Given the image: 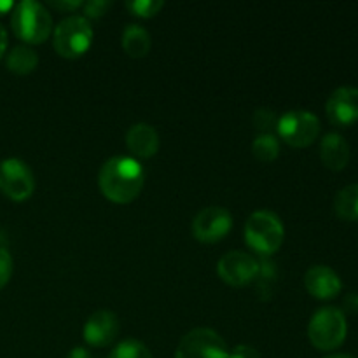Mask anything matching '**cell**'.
Masks as SVG:
<instances>
[{
	"instance_id": "obj_17",
	"label": "cell",
	"mask_w": 358,
	"mask_h": 358,
	"mask_svg": "<svg viewBox=\"0 0 358 358\" xmlns=\"http://www.w3.org/2000/svg\"><path fill=\"white\" fill-rule=\"evenodd\" d=\"M7 69L16 76H28L34 72L38 65V56L30 45L20 44L10 49V52L6 58Z\"/></svg>"
},
{
	"instance_id": "obj_2",
	"label": "cell",
	"mask_w": 358,
	"mask_h": 358,
	"mask_svg": "<svg viewBox=\"0 0 358 358\" xmlns=\"http://www.w3.org/2000/svg\"><path fill=\"white\" fill-rule=\"evenodd\" d=\"M14 35L24 44H42L52 34V16L48 7L35 0L16 3L10 14Z\"/></svg>"
},
{
	"instance_id": "obj_9",
	"label": "cell",
	"mask_w": 358,
	"mask_h": 358,
	"mask_svg": "<svg viewBox=\"0 0 358 358\" xmlns=\"http://www.w3.org/2000/svg\"><path fill=\"white\" fill-rule=\"evenodd\" d=\"M233 215L222 206H206L192 219V234L201 243H219L229 234Z\"/></svg>"
},
{
	"instance_id": "obj_12",
	"label": "cell",
	"mask_w": 358,
	"mask_h": 358,
	"mask_svg": "<svg viewBox=\"0 0 358 358\" xmlns=\"http://www.w3.org/2000/svg\"><path fill=\"white\" fill-rule=\"evenodd\" d=\"M84 341L93 348H105L112 345L119 334V320L112 311H94L84 325Z\"/></svg>"
},
{
	"instance_id": "obj_7",
	"label": "cell",
	"mask_w": 358,
	"mask_h": 358,
	"mask_svg": "<svg viewBox=\"0 0 358 358\" xmlns=\"http://www.w3.org/2000/svg\"><path fill=\"white\" fill-rule=\"evenodd\" d=\"M229 348L215 331L206 327L192 329L182 338L175 358H227Z\"/></svg>"
},
{
	"instance_id": "obj_21",
	"label": "cell",
	"mask_w": 358,
	"mask_h": 358,
	"mask_svg": "<svg viewBox=\"0 0 358 358\" xmlns=\"http://www.w3.org/2000/svg\"><path fill=\"white\" fill-rule=\"evenodd\" d=\"M126 7L138 17H152L164 7L163 0H129Z\"/></svg>"
},
{
	"instance_id": "obj_10",
	"label": "cell",
	"mask_w": 358,
	"mask_h": 358,
	"mask_svg": "<svg viewBox=\"0 0 358 358\" xmlns=\"http://www.w3.org/2000/svg\"><path fill=\"white\" fill-rule=\"evenodd\" d=\"M217 275L231 287H245L259 276V261L247 252H227L217 262Z\"/></svg>"
},
{
	"instance_id": "obj_23",
	"label": "cell",
	"mask_w": 358,
	"mask_h": 358,
	"mask_svg": "<svg viewBox=\"0 0 358 358\" xmlns=\"http://www.w3.org/2000/svg\"><path fill=\"white\" fill-rule=\"evenodd\" d=\"M112 2H107V0H90V2L83 3L84 14H86V20H98V17L103 16L108 9H110Z\"/></svg>"
},
{
	"instance_id": "obj_28",
	"label": "cell",
	"mask_w": 358,
	"mask_h": 358,
	"mask_svg": "<svg viewBox=\"0 0 358 358\" xmlns=\"http://www.w3.org/2000/svg\"><path fill=\"white\" fill-rule=\"evenodd\" d=\"M6 49H7V31L6 28L2 27V23H0V58L6 55Z\"/></svg>"
},
{
	"instance_id": "obj_18",
	"label": "cell",
	"mask_w": 358,
	"mask_h": 358,
	"mask_svg": "<svg viewBox=\"0 0 358 358\" xmlns=\"http://www.w3.org/2000/svg\"><path fill=\"white\" fill-rule=\"evenodd\" d=\"M336 215L346 222H357L358 220V184L346 185L345 189L336 194L334 198Z\"/></svg>"
},
{
	"instance_id": "obj_6",
	"label": "cell",
	"mask_w": 358,
	"mask_h": 358,
	"mask_svg": "<svg viewBox=\"0 0 358 358\" xmlns=\"http://www.w3.org/2000/svg\"><path fill=\"white\" fill-rule=\"evenodd\" d=\"M278 136L296 149L310 147L320 133V121L310 110H290L278 119Z\"/></svg>"
},
{
	"instance_id": "obj_5",
	"label": "cell",
	"mask_w": 358,
	"mask_h": 358,
	"mask_svg": "<svg viewBox=\"0 0 358 358\" xmlns=\"http://www.w3.org/2000/svg\"><path fill=\"white\" fill-rule=\"evenodd\" d=\"M93 41V28L90 20L80 14H72L59 21L52 30V45L62 58L73 59L83 56Z\"/></svg>"
},
{
	"instance_id": "obj_16",
	"label": "cell",
	"mask_w": 358,
	"mask_h": 358,
	"mask_svg": "<svg viewBox=\"0 0 358 358\" xmlns=\"http://www.w3.org/2000/svg\"><path fill=\"white\" fill-rule=\"evenodd\" d=\"M121 45L122 51L129 58H143V56L149 55L150 48H152V37L140 24H128L122 31Z\"/></svg>"
},
{
	"instance_id": "obj_24",
	"label": "cell",
	"mask_w": 358,
	"mask_h": 358,
	"mask_svg": "<svg viewBox=\"0 0 358 358\" xmlns=\"http://www.w3.org/2000/svg\"><path fill=\"white\" fill-rule=\"evenodd\" d=\"M13 276V257L6 248H0V290L9 283Z\"/></svg>"
},
{
	"instance_id": "obj_22",
	"label": "cell",
	"mask_w": 358,
	"mask_h": 358,
	"mask_svg": "<svg viewBox=\"0 0 358 358\" xmlns=\"http://www.w3.org/2000/svg\"><path fill=\"white\" fill-rule=\"evenodd\" d=\"M254 124L259 131L269 133L278 124V117L271 108H257L254 114Z\"/></svg>"
},
{
	"instance_id": "obj_15",
	"label": "cell",
	"mask_w": 358,
	"mask_h": 358,
	"mask_svg": "<svg viewBox=\"0 0 358 358\" xmlns=\"http://www.w3.org/2000/svg\"><path fill=\"white\" fill-rule=\"evenodd\" d=\"M350 145L339 133H329L320 142V159L331 171L345 170L350 163Z\"/></svg>"
},
{
	"instance_id": "obj_1",
	"label": "cell",
	"mask_w": 358,
	"mask_h": 358,
	"mask_svg": "<svg viewBox=\"0 0 358 358\" xmlns=\"http://www.w3.org/2000/svg\"><path fill=\"white\" fill-rule=\"evenodd\" d=\"M145 182L142 164L135 157L114 156L105 161L98 173L100 191L108 201L128 205L140 196Z\"/></svg>"
},
{
	"instance_id": "obj_3",
	"label": "cell",
	"mask_w": 358,
	"mask_h": 358,
	"mask_svg": "<svg viewBox=\"0 0 358 358\" xmlns=\"http://www.w3.org/2000/svg\"><path fill=\"white\" fill-rule=\"evenodd\" d=\"M285 238L282 219L271 210H257L245 224V243L262 257L280 250Z\"/></svg>"
},
{
	"instance_id": "obj_31",
	"label": "cell",
	"mask_w": 358,
	"mask_h": 358,
	"mask_svg": "<svg viewBox=\"0 0 358 358\" xmlns=\"http://www.w3.org/2000/svg\"><path fill=\"white\" fill-rule=\"evenodd\" d=\"M325 358H355L353 355H348V353H334V355H329Z\"/></svg>"
},
{
	"instance_id": "obj_8",
	"label": "cell",
	"mask_w": 358,
	"mask_h": 358,
	"mask_svg": "<svg viewBox=\"0 0 358 358\" xmlns=\"http://www.w3.org/2000/svg\"><path fill=\"white\" fill-rule=\"evenodd\" d=\"M0 191L13 201H27L35 191V178L30 166L16 157L0 163Z\"/></svg>"
},
{
	"instance_id": "obj_20",
	"label": "cell",
	"mask_w": 358,
	"mask_h": 358,
	"mask_svg": "<svg viewBox=\"0 0 358 358\" xmlns=\"http://www.w3.org/2000/svg\"><path fill=\"white\" fill-rule=\"evenodd\" d=\"M108 358H154L150 350L143 345L142 341L136 339H126V341L119 343L114 350L110 352Z\"/></svg>"
},
{
	"instance_id": "obj_26",
	"label": "cell",
	"mask_w": 358,
	"mask_h": 358,
	"mask_svg": "<svg viewBox=\"0 0 358 358\" xmlns=\"http://www.w3.org/2000/svg\"><path fill=\"white\" fill-rule=\"evenodd\" d=\"M343 313H350V315H357L358 313V294L357 292H350L348 296L343 299Z\"/></svg>"
},
{
	"instance_id": "obj_19",
	"label": "cell",
	"mask_w": 358,
	"mask_h": 358,
	"mask_svg": "<svg viewBox=\"0 0 358 358\" xmlns=\"http://www.w3.org/2000/svg\"><path fill=\"white\" fill-rule=\"evenodd\" d=\"M252 152L262 163H273L280 154V142L273 133H261L252 143Z\"/></svg>"
},
{
	"instance_id": "obj_25",
	"label": "cell",
	"mask_w": 358,
	"mask_h": 358,
	"mask_svg": "<svg viewBox=\"0 0 358 358\" xmlns=\"http://www.w3.org/2000/svg\"><path fill=\"white\" fill-rule=\"evenodd\" d=\"M227 358H262L261 353L250 345H238L233 350H229Z\"/></svg>"
},
{
	"instance_id": "obj_4",
	"label": "cell",
	"mask_w": 358,
	"mask_h": 358,
	"mask_svg": "<svg viewBox=\"0 0 358 358\" xmlns=\"http://www.w3.org/2000/svg\"><path fill=\"white\" fill-rule=\"evenodd\" d=\"M348 334L346 317L339 308H320L308 324V338L320 352H332L345 343Z\"/></svg>"
},
{
	"instance_id": "obj_29",
	"label": "cell",
	"mask_w": 358,
	"mask_h": 358,
	"mask_svg": "<svg viewBox=\"0 0 358 358\" xmlns=\"http://www.w3.org/2000/svg\"><path fill=\"white\" fill-rule=\"evenodd\" d=\"M66 358H93V357H91V353L87 352V350L73 348L72 352L69 353V357H66Z\"/></svg>"
},
{
	"instance_id": "obj_14",
	"label": "cell",
	"mask_w": 358,
	"mask_h": 358,
	"mask_svg": "<svg viewBox=\"0 0 358 358\" xmlns=\"http://www.w3.org/2000/svg\"><path fill=\"white\" fill-rule=\"evenodd\" d=\"M126 145L135 159H149L159 150V135L154 126L147 122H136L126 133Z\"/></svg>"
},
{
	"instance_id": "obj_11",
	"label": "cell",
	"mask_w": 358,
	"mask_h": 358,
	"mask_svg": "<svg viewBox=\"0 0 358 358\" xmlns=\"http://www.w3.org/2000/svg\"><path fill=\"white\" fill-rule=\"evenodd\" d=\"M325 112L332 124L348 128L358 121V90L343 86L332 91L325 103Z\"/></svg>"
},
{
	"instance_id": "obj_13",
	"label": "cell",
	"mask_w": 358,
	"mask_h": 358,
	"mask_svg": "<svg viewBox=\"0 0 358 358\" xmlns=\"http://www.w3.org/2000/svg\"><path fill=\"white\" fill-rule=\"evenodd\" d=\"M304 287L315 299L329 301L334 299L343 289L341 278L332 268L324 264L311 266L304 275Z\"/></svg>"
},
{
	"instance_id": "obj_30",
	"label": "cell",
	"mask_w": 358,
	"mask_h": 358,
	"mask_svg": "<svg viewBox=\"0 0 358 358\" xmlns=\"http://www.w3.org/2000/svg\"><path fill=\"white\" fill-rule=\"evenodd\" d=\"M13 9H14L13 2H9V0H0V16H3V14H7Z\"/></svg>"
},
{
	"instance_id": "obj_27",
	"label": "cell",
	"mask_w": 358,
	"mask_h": 358,
	"mask_svg": "<svg viewBox=\"0 0 358 358\" xmlns=\"http://www.w3.org/2000/svg\"><path fill=\"white\" fill-rule=\"evenodd\" d=\"M84 2H80V0H76V2H69V0H63V2H51V7L52 9H58V10H66V13H73L76 9H79V7H83Z\"/></svg>"
}]
</instances>
